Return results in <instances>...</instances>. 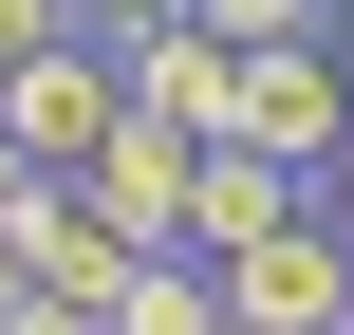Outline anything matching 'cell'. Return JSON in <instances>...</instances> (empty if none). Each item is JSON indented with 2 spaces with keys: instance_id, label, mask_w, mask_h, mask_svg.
I'll use <instances>...</instances> for the list:
<instances>
[{
  "instance_id": "8fae6325",
  "label": "cell",
  "mask_w": 354,
  "mask_h": 335,
  "mask_svg": "<svg viewBox=\"0 0 354 335\" xmlns=\"http://www.w3.org/2000/svg\"><path fill=\"white\" fill-rule=\"evenodd\" d=\"M37 37H75V19H56V0H0V75H19Z\"/></svg>"
},
{
  "instance_id": "7c38bea8",
  "label": "cell",
  "mask_w": 354,
  "mask_h": 335,
  "mask_svg": "<svg viewBox=\"0 0 354 335\" xmlns=\"http://www.w3.org/2000/svg\"><path fill=\"white\" fill-rule=\"evenodd\" d=\"M317 224H336V242H354V131H336V149H317Z\"/></svg>"
},
{
  "instance_id": "9a60e30c",
  "label": "cell",
  "mask_w": 354,
  "mask_h": 335,
  "mask_svg": "<svg viewBox=\"0 0 354 335\" xmlns=\"http://www.w3.org/2000/svg\"><path fill=\"white\" fill-rule=\"evenodd\" d=\"M19 298H37V280H19V261H0V317H19Z\"/></svg>"
},
{
  "instance_id": "30bf717a",
  "label": "cell",
  "mask_w": 354,
  "mask_h": 335,
  "mask_svg": "<svg viewBox=\"0 0 354 335\" xmlns=\"http://www.w3.org/2000/svg\"><path fill=\"white\" fill-rule=\"evenodd\" d=\"M168 19H187V0H75V37H93V56H131V37H168Z\"/></svg>"
},
{
  "instance_id": "52a82bcc",
  "label": "cell",
  "mask_w": 354,
  "mask_h": 335,
  "mask_svg": "<svg viewBox=\"0 0 354 335\" xmlns=\"http://www.w3.org/2000/svg\"><path fill=\"white\" fill-rule=\"evenodd\" d=\"M75 186H93V224H112V242H168V224H187V131L112 112V149H93Z\"/></svg>"
},
{
  "instance_id": "3957f363",
  "label": "cell",
  "mask_w": 354,
  "mask_h": 335,
  "mask_svg": "<svg viewBox=\"0 0 354 335\" xmlns=\"http://www.w3.org/2000/svg\"><path fill=\"white\" fill-rule=\"evenodd\" d=\"M336 131H354V56H336V37H280V56H243V131H224V149H280V168H317Z\"/></svg>"
},
{
  "instance_id": "5bb4252c",
  "label": "cell",
  "mask_w": 354,
  "mask_h": 335,
  "mask_svg": "<svg viewBox=\"0 0 354 335\" xmlns=\"http://www.w3.org/2000/svg\"><path fill=\"white\" fill-rule=\"evenodd\" d=\"M19 186H37V168H19V131H0V205H19Z\"/></svg>"
},
{
  "instance_id": "277c9868",
  "label": "cell",
  "mask_w": 354,
  "mask_h": 335,
  "mask_svg": "<svg viewBox=\"0 0 354 335\" xmlns=\"http://www.w3.org/2000/svg\"><path fill=\"white\" fill-rule=\"evenodd\" d=\"M112 75H131V112H149V131H187V149H224V131H243V37H205V19L131 37Z\"/></svg>"
},
{
  "instance_id": "9c48e42d",
  "label": "cell",
  "mask_w": 354,
  "mask_h": 335,
  "mask_svg": "<svg viewBox=\"0 0 354 335\" xmlns=\"http://www.w3.org/2000/svg\"><path fill=\"white\" fill-rule=\"evenodd\" d=\"M205 37H243V56H280V37H354V0H187Z\"/></svg>"
},
{
  "instance_id": "8992f818",
  "label": "cell",
  "mask_w": 354,
  "mask_h": 335,
  "mask_svg": "<svg viewBox=\"0 0 354 335\" xmlns=\"http://www.w3.org/2000/svg\"><path fill=\"white\" fill-rule=\"evenodd\" d=\"M0 261H19L37 298H93V280H112V224H93V186H75V168H37V186L0 205Z\"/></svg>"
},
{
  "instance_id": "6da1fadb",
  "label": "cell",
  "mask_w": 354,
  "mask_h": 335,
  "mask_svg": "<svg viewBox=\"0 0 354 335\" xmlns=\"http://www.w3.org/2000/svg\"><path fill=\"white\" fill-rule=\"evenodd\" d=\"M205 280H224V317H243V335H354V242L317 224V205H299V224H261V242H243V261H205Z\"/></svg>"
},
{
  "instance_id": "2e32d148",
  "label": "cell",
  "mask_w": 354,
  "mask_h": 335,
  "mask_svg": "<svg viewBox=\"0 0 354 335\" xmlns=\"http://www.w3.org/2000/svg\"><path fill=\"white\" fill-rule=\"evenodd\" d=\"M56 19H75V0H56Z\"/></svg>"
},
{
  "instance_id": "4fadbf2b",
  "label": "cell",
  "mask_w": 354,
  "mask_h": 335,
  "mask_svg": "<svg viewBox=\"0 0 354 335\" xmlns=\"http://www.w3.org/2000/svg\"><path fill=\"white\" fill-rule=\"evenodd\" d=\"M0 335H93V298H19V317H0Z\"/></svg>"
},
{
  "instance_id": "5b68a950",
  "label": "cell",
  "mask_w": 354,
  "mask_h": 335,
  "mask_svg": "<svg viewBox=\"0 0 354 335\" xmlns=\"http://www.w3.org/2000/svg\"><path fill=\"white\" fill-rule=\"evenodd\" d=\"M299 205H317V168H280V149H187V224H168V242H187V261H243V242L299 224Z\"/></svg>"
},
{
  "instance_id": "e0dca14e",
  "label": "cell",
  "mask_w": 354,
  "mask_h": 335,
  "mask_svg": "<svg viewBox=\"0 0 354 335\" xmlns=\"http://www.w3.org/2000/svg\"><path fill=\"white\" fill-rule=\"evenodd\" d=\"M224 335H243V317H224Z\"/></svg>"
},
{
  "instance_id": "ba28073f",
  "label": "cell",
  "mask_w": 354,
  "mask_h": 335,
  "mask_svg": "<svg viewBox=\"0 0 354 335\" xmlns=\"http://www.w3.org/2000/svg\"><path fill=\"white\" fill-rule=\"evenodd\" d=\"M93 335H224V280H205L187 242H112V280H93Z\"/></svg>"
},
{
  "instance_id": "7a4b0ae2",
  "label": "cell",
  "mask_w": 354,
  "mask_h": 335,
  "mask_svg": "<svg viewBox=\"0 0 354 335\" xmlns=\"http://www.w3.org/2000/svg\"><path fill=\"white\" fill-rule=\"evenodd\" d=\"M112 112H131V75H112L93 37H37V56L0 75V131H19V168H93V149H112Z\"/></svg>"
}]
</instances>
